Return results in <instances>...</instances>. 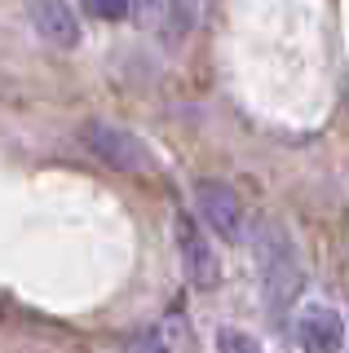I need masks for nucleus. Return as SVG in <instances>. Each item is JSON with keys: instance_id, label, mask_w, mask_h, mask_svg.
<instances>
[{"instance_id": "obj_1", "label": "nucleus", "mask_w": 349, "mask_h": 353, "mask_svg": "<svg viewBox=\"0 0 349 353\" xmlns=\"http://www.w3.org/2000/svg\"><path fill=\"white\" fill-rule=\"evenodd\" d=\"M257 265H261V292H266L270 318L283 323L288 309L301 301L305 270H301V256H297V243H292V234L279 221H266L257 230Z\"/></svg>"}, {"instance_id": "obj_9", "label": "nucleus", "mask_w": 349, "mask_h": 353, "mask_svg": "<svg viewBox=\"0 0 349 353\" xmlns=\"http://www.w3.org/2000/svg\"><path fill=\"white\" fill-rule=\"evenodd\" d=\"M80 9H84L89 18H102V22L128 18V0H80Z\"/></svg>"}, {"instance_id": "obj_3", "label": "nucleus", "mask_w": 349, "mask_h": 353, "mask_svg": "<svg viewBox=\"0 0 349 353\" xmlns=\"http://www.w3.org/2000/svg\"><path fill=\"white\" fill-rule=\"evenodd\" d=\"M195 208H199L203 225H208L217 239H226V243H239V239H243V230H248L243 199H239L226 181H217V176L195 181Z\"/></svg>"}, {"instance_id": "obj_10", "label": "nucleus", "mask_w": 349, "mask_h": 353, "mask_svg": "<svg viewBox=\"0 0 349 353\" xmlns=\"http://www.w3.org/2000/svg\"><path fill=\"white\" fill-rule=\"evenodd\" d=\"M190 22H195V0H168V31L172 36L190 31Z\"/></svg>"}, {"instance_id": "obj_5", "label": "nucleus", "mask_w": 349, "mask_h": 353, "mask_svg": "<svg viewBox=\"0 0 349 353\" xmlns=\"http://www.w3.org/2000/svg\"><path fill=\"white\" fill-rule=\"evenodd\" d=\"M292 331H297V345L301 353H341L349 331H345V318L336 305H323V301H310L297 309V323H292Z\"/></svg>"}, {"instance_id": "obj_4", "label": "nucleus", "mask_w": 349, "mask_h": 353, "mask_svg": "<svg viewBox=\"0 0 349 353\" xmlns=\"http://www.w3.org/2000/svg\"><path fill=\"white\" fill-rule=\"evenodd\" d=\"M80 141L89 146L97 159L106 163V168H119V172H146L150 163V150L141 146L128 128H115V124H102V119H93V124H84Z\"/></svg>"}, {"instance_id": "obj_11", "label": "nucleus", "mask_w": 349, "mask_h": 353, "mask_svg": "<svg viewBox=\"0 0 349 353\" xmlns=\"http://www.w3.org/2000/svg\"><path fill=\"white\" fill-rule=\"evenodd\" d=\"M128 353H168V349L155 345V340H133V345H128Z\"/></svg>"}, {"instance_id": "obj_2", "label": "nucleus", "mask_w": 349, "mask_h": 353, "mask_svg": "<svg viewBox=\"0 0 349 353\" xmlns=\"http://www.w3.org/2000/svg\"><path fill=\"white\" fill-rule=\"evenodd\" d=\"M172 239H177V256H181V270H186L190 287L212 292V287L221 283V261H217L212 239L199 230V221L177 212V221H172Z\"/></svg>"}, {"instance_id": "obj_7", "label": "nucleus", "mask_w": 349, "mask_h": 353, "mask_svg": "<svg viewBox=\"0 0 349 353\" xmlns=\"http://www.w3.org/2000/svg\"><path fill=\"white\" fill-rule=\"evenodd\" d=\"M217 353H266V349H261V340L252 336V331L221 327V331H217Z\"/></svg>"}, {"instance_id": "obj_8", "label": "nucleus", "mask_w": 349, "mask_h": 353, "mask_svg": "<svg viewBox=\"0 0 349 353\" xmlns=\"http://www.w3.org/2000/svg\"><path fill=\"white\" fill-rule=\"evenodd\" d=\"M128 14L141 27H159V22H168V0H128Z\"/></svg>"}, {"instance_id": "obj_6", "label": "nucleus", "mask_w": 349, "mask_h": 353, "mask_svg": "<svg viewBox=\"0 0 349 353\" xmlns=\"http://www.w3.org/2000/svg\"><path fill=\"white\" fill-rule=\"evenodd\" d=\"M31 22H36L40 40H49L53 49H75L80 44V22L67 0H31Z\"/></svg>"}]
</instances>
